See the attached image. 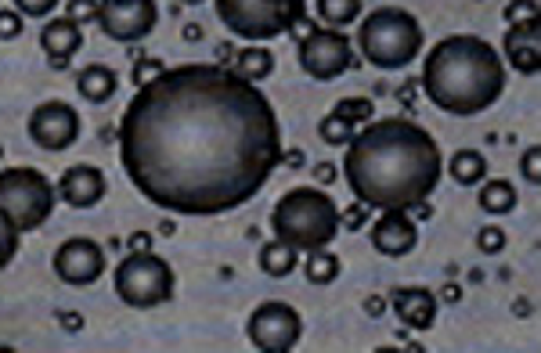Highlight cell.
<instances>
[{
    "label": "cell",
    "mask_w": 541,
    "mask_h": 353,
    "mask_svg": "<svg viewBox=\"0 0 541 353\" xmlns=\"http://www.w3.org/2000/svg\"><path fill=\"white\" fill-rule=\"evenodd\" d=\"M361 4L364 0H317V18L325 25H350L357 14H361Z\"/></svg>",
    "instance_id": "cell-25"
},
{
    "label": "cell",
    "mask_w": 541,
    "mask_h": 353,
    "mask_svg": "<svg viewBox=\"0 0 541 353\" xmlns=\"http://www.w3.org/2000/svg\"><path fill=\"white\" fill-rule=\"evenodd\" d=\"M523 176H527L530 184L541 180V148H537V144H530V148L523 151Z\"/></svg>",
    "instance_id": "cell-34"
},
{
    "label": "cell",
    "mask_w": 541,
    "mask_h": 353,
    "mask_svg": "<svg viewBox=\"0 0 541 353\" xmlns=\"http://www.w3.org/2000/svg\"><path fill=\"white\" fill-rule=\"evenodd\" d=\"M303 274L310 285H332L339 277V256H332L328 249H314L303 259Z\"/></svg>",
    "instance_id": "cell-24"
},
{
    "label": "cell",
    "mask_w": 541,
    "mask_h": 353,
    "mask_svg": "<svg viewBox=\"0 0 541 353\" xmlns=\"http://www.w3.org/2000/svg\"><path fill=\"white\" fill-rule=\"evenodd\" d=\"M115 86H119V76L108 68V65H87V68H79L76 72V90L90 101V104H105L112 94H115Z\"/></svg>",
    "instance_id": "cell-19"
},
{
    "label": "cell",
    "mask_w": 541,
    "mask_h": 353,
    "mask_svg": "<svg viewBox=\"0 0 541 353\" xmlns=\"http://www.w3.org/2000/svg\"><path fill=\"white\" fill-rule=\"evenodd\" d=\"M58 195H61L72 209H90V205H97L101 195H105V173H101L97 166H90V162H76V166H69V169L61 173Z\"/></svg>",
    "instance_id": "cell-15"
},
{
    "label": "cell",
    "mask_w": 541,
    "mask_h": 353,
    "mask_svg": "<svg viewBox=\"0 0 541 353\" xmlns=\"http://www.w3.org/2000/svg\"><path fill=\"white\" fill-rule=\"evenodd\" d=\"M234 72L245 76L249 83H260V79H267L274 72V54L267 47H260V43H249L245 50L234 54Z\"/></svg>",
    "instance_id": "cell-21"
},
{
    "label": "cell",
    "mask_w": 541,
    "mask_h": 353,
    "mask_svg": "<svg viewBox=\"0 0 541 353\" xmlns=\"http://www.w3.org/2000/svg\"><path fill=\"white\" fill-rule=\"evenodd\" d=\"M343 173L364 209H415L436 191L444 155L426 126L386 115L350 137Z\"/></svg>",
    "instance_id": "cell-2"
},
{
    "label": "cell",
    "mask_w": 541,
    "mask_h": 353,
    "mask_svg": "<svg viewBox=\"0 0 541 353\" xmlns=\"http://www.w3.org/2000/svg\"><path fill=\"white\" fill-rule=\"evenodd\" d=\"M390 306H393V313L404 321V328H411V331H429L433 321H436V295H433L429 288H422V285L393 288Z\"/></svg>",
    "instance_id": "cell-17"
},
{
    "label": "cell",
    "mask_w": 541,
    "mask_h": 353,
    "mask_svg": "<svg viewBox=\"0 0 541 353\" xmlns=\"http://www.w3.org/2000/svg\"><path fill=\"white\" fill-rule=\"evenodd\" d=\"M0 158H4V144H0Z\"/></svg>",
    "instance_id": "cell-44"
},
{
    "label": "cell",
    "mask_w": 541,
    "mask_h": 353,
    "mask_svg": "<svg viewBox=\"0 0 541 353\" xmlns=\"http://www.w3.org/2000/svg\"><path fill=\"white\" fill-rule=\"evenodd\" d=\"M339 220H346V227H361V223H364V205H361V202H357V205H350V209H346V216L339 213Z\"/></svg>",
    "instance_id": "cell-36"
},
{
    "label": "cell",
    "mask_w": 541,
    "mask_h": 353,
    "mask_svg": "<svg viewBox=\"0 0 541 353\" xmlns=\"http://www.w3.org/2000/svg\"><path fill=\"white\" fill-rule=\"evenodd\" d=\"M65 14L83 25V22L97 18V0H69V4H65Z\"/></svg>",
    "instance_id": "cell-33"
},
{
    "label": "cell",
    "mask_w": 541,
    "mask_h": 353,
    "mask_svg": "<svg viewBox=\"0 0 541 353\" xmlns=\"http://www.w3.org/2000/svg\"><path fill=\"white\" fill-rule=\"evenodd\" d=\"M357 43H361V54L375 65V68H404L411 65L418 54H422V25L411 11L404 7H379L371 11L361 29H357Z\"/></svg>",
    "instance_id": "cell-5"
},
{
    "label": "cell",
    "mask_w": 541,
    "mask_h": 353,
    "mask_svg": "<svg viewBox=\"0 0 541 353\" xmlns=\"http://www.w3.org/2000/svg\"><path fill=\"white\" fill-rule=\"evenodd\" d=\"M180 4H202V0H180Z\"/></svg>",
    "instance_id": "cell-43"
},
{
    "label": "cell",
    "mask_w": 541,
    "mask_h": 353,
    "mask_svg": "<svg viewBox=\"0 0 541 353\" xmlns=\"http://www.w3.org/2000/svg\"><path fill=\"white\" fill-rule=\"evenodd\" d=\"M162 72H166V61H162V58H137L133 68H130V79H133V86H144V83H151V79L162 76Z\"/></svg>",
    "instance_id": "cell-29"
},
{
    "label": "cell",
    "mask_w": 541,
    "mask_h": 353,
    "mask_svg": "<svg viewBox=\"0 0 541 353\" xmlns=\"http://www.w3.org/2000/svg\"><path fill=\"white\" fill-rule=\"evenodd\" d=\"M418 245V223L408 209H382L371 227V249L386 259H400Z\"/></svg>",
    "instance_id": "cell-14"
},
{
    "label": "cell",
    "mask_w": 541,
    "mask_h": 353,
    "mask_svg": "<svg viewBox=\"0 0 541 353\" xmlns=\"http://www.w3.org/2000/svg\"><path fill=\"white\" fill-rule=\"evenodd\" d=\"M18 32H22V14H18L14 7H11V11L4 7V11H0V40H14Z\"/></svg>",
    "instance_id": "cell-35"
},
{
    "label": "cell",
    "mask_w": 541,
    "mask_h": 353,
    "mask_svg": "<svg viewBox=\"0 0 541 353\" xmlns=\"http://www.w3.org/2000/svg\"><path fill=\"white\" fill-rule=\"evenodd\" d=\"M476 249H480L483 256H498V252L505 249V231L494 227V223H491V227H480V231H476Z\"/></svg>",
    "instance_id": "cell-30"
},
{
    "label": "cell",
    "mask_w": 541,
    "mask_h": 353,
    "mask_svg": "<svg viewBox=\"0 0 541 353\" xmlns=\"http://www.w3.org/2000/svg\"><path fill=\"white\" fill-rule=\"evenodd\" d=\"M299 65L310 79L328 83L353 65V47H350L346 32H339V29L307 25V32L299 40Z\"/></svg>",
    "instance_id": "cell-10"
},
{
    "label": "cell",
    "mask_w": 541,
    "mask_h": 353,
    "mask_svg": "<svg viewBox=\"0 0 541 353\" xmlns=\"http://www.w3.org/2000/svg\"><path fill=\"white\" fill-rule=\"evenodd\" d=\"M11 4L22 18H47L58 7V0H11Z\"/></svg>",
    "instance_id": "cell-32"
},
{
    "label": "cell",
    "mask_w": 541,
    "mask_h": 353,
    "mask_svg": "<svg viewBox=\"0 0 541 353\" xmlns=\"http://www.w3.org/2000/svg\"><path fill=\"white\" fill-rule=\"evenodd\" d=\"M458 295H462V288H458V285H444V299L458 303Z\"/></svg>",
    "instance_id": "cell-42"
},
{
    "label": "cell",
    "mask_w": 541,
    "mask_h": 353,
    "mask_svg": "<svg viewBox=\"0 0 541 353\" xmlns=\"http://www.w3.org/2000/svg\"><path fill=\"white\" fill-rule=\"evenodd\" d=\"M18 238H22V231L0 213V270L14 259V252H18Z\"/></svg>",
    "instance_id": "cell-28"
},
{
    "label": "cell",
    "mask_w": 541,
    "mask_h": 353,
    "mask_svg": "<svg viewBox=\"0 0 541 353\" xmlns=\"http://www.w3.org/2000/svg\"><path fill=\"white\" fill-rule=\"evenodd\" d=\"M382 310H386V299H382V295H368V299H364V313H368V317H379Z\"/></svg>",
    "instance_id": "cell-38"
},
{
    "label": "cell",
    "mask_w": 541,
    "mask_h": 353,
    "mask_svg": "<svg viewBox=\"0 0 541 353\" xmlns=\"http://www.w3.org/2000/svg\"><path fill=\"white\" fill-rule=\"evenodd\" d=\"M505 58L512 61V68L519 76H537L541 68V32H537V18L530 22H516L505 32Z\"/></svg>",
    "instance_id": "cell-16"
},
{
    "label": "cell",
    "mask_w": 541,
    "mask_h": 353,
    "mask_svg": "<svg viewBox=\"0 0 541 353\" xmlns=\"http://www.w3.org/2000/svg\"><path fill=\"white\" fill-rule=\"evenodd\" d=\"M296 263H299V252L292 245H285L278 238L267 241V245H260V270L267 277H289L296 270Z\"/></svg>",
    "instance_id": "cell-20"
},
{
    "label": "cell",
    "mask_w": 541,
    "mask_h": 353,
    "mask_svg": "<svg viewBox=\"0 0 541 353\" xmlns=\"http://www.w3.org/2000/svg\"><path fill=\"white\" fill-rule=\"evenodd\" d=\"M159 22L155 0H97V25L119 43L144 40Z\"/></svg>",
    "instance_id": "cell-11"
},
{
    "label": "cell",
    "mask_w": 541,
    "mask_h": 353,
    "mask_svg": "<svg viewBox=\"0 0 541 353\" xmlns=\"http://www.w3.org/2000/svg\"><path fill=\"white\" fill-rule=\"evenodd\" d=\"M198 36H202V25H198V22H188V25H184V40H198Z\"/></svg>",
    "instance_id": "cell-41"
},
{
    "label": "cell",
    "mask_w": 541,
    "mask_h": 353,
    "mask_svg": "<svg viewBox=\"0 0 541 353\" xmlns=\"http://www.w3.org/2000/svg\"><path fill=\"white\" fill-rule=\"evenodd\" d=\"M270 231L296 252L328 249L339 234V205L317 187H292L274 202Z\"/></svg>",
    "instance_id": "cell-4"
},
{
    "label": "cell",
    "mask_w": 541,
    "mask_h": 353,
    "mask_svg": "<svg viewBox=\"0 0 541 353\" xmlns=\"http://www.w3.org/2000/svg\"><path fill=\"white\" fill-rule=\"evenodd\" d=\"M245 335L260 353H292L303 335V317L296 306L281 299H267L249 313Z\"/></svg>",
    "instance_id": "cell-9"
},
{
    "label": "cell",
    "mask_w": 541,
    "mask_h": 353,
    "mask_svg": "<svg viewBox=\"0 0 541 353\" xmlns=\"http://www.w3.org/2000/svg\"><path fill=\"white\" fill-rule=\"evenodd\" d=\"M40 47H43V54L50 58L54 68H65V65L72 61V54L83 47V29H79V22H72L69 14L50 18V22L40 29Z\"/></svg>",
    "instance_id": "cell-18"
},
{
    "label": "cell",
    "mask_w": 541,
    "mask_h": 353,
    "mask_svg": "<svg viewBox=\"0 0 541 353\" xmlns=\"http://www.w3.org/2000/svg\"><path fill=\"white\" fill-rule=\"evenodd\" d=\"M530 18H537V0H509V7H505V22L509 25L530 22Z\"/></svg>",
    "instance_id": "cell-31"
},
{
    "label": "cell",
    "mask_w": 541,
    "mask_h": 353,
    "mask_svg": "<svg viewBox=\"0 0 541 353\" xmlns=\"http://www.w3.org/2000/svg\"><path fill=\"white\" fill-rule=\"evenodd\" d=\"M314 176H317L321 184H332V180H335V166H332V162H317V169H314Z\"/></svg>",
    "instance_id": "cell-39"
},
{
    "label": "cell",
    "mask_w": 541,
    "mask_h": 353,
    "mask_svg": "<svg viewBox=\"0 0 541 353\" xmlns=\"http://www.w3.org/2000/svg\"><path fill=\"white\" fill-rule=\"evenodd\" d=\"M501 90L505 65L483 36H444L422 61V94L447 115H480L501 97Z\"/></svg>",
    "instance_id": "cell-3"
},
{
    "label": "cell",
    "mask_w": 541,
    "mask_h": 353,
    "mask_svg": "<svg viewBox=\"0 0 541 353\" xmlns=\"http://www.w3.org/2000/svg\"><path fill=\"white\" fill-rule=\"evenodd\" d=\"M54 274L65 281V285H94L101 274H105V249L90 238H65L58 249H54Z\"/></svg>",
    "instance_id": "cell-13"
},
{
    "label": "cell",
    "mask_w": 541,
    "mask_h": 353,
    "mask_svg": "<svg viewBox=\"0 0 541 353\" xmlns=\"http://www.w3.org/2000/svg\"><path fill=\"white\" fill-rule=\"evenodd\" d=\"M447 173L462 184V187H469V184H480L483 176H487V158L476 151V148H462V151H454L451 155V162H447Z\"/></svg>",
    "instance_id": "cell-22"
},
{
    "label": "cell",
    "mask_w": 541,
    "mask_h": 353,
    "mask_svg": "<svg viewBox=\"0 0 541 353\" xmlns=\"http://www.w3.org/2000/svg\"><path fill=\"white\" fill-rule=\"evenodd\" d=\"M54 209V184L32 166L0 169V213L18 231H36Z\"/></svg>",
    "instance_id": "cell-8"
},
{
    "label": "cell",
    "mask_w": 541,
    "mask_h": 353,
    "mask_svg": "<svg viewBox=\"0 0 541 353\" xmlns=\"http://www.w3.org/2000/svg\"><path fill=\"white\" fill-rule=\"evenodd\" d=\"M29 140L43 151H65L79 137V112L69 101H43L29 115Z\"/></svg>",
    "instance_id": "cell-12"
},
{
    "label": "cell",
    "mask_w": 541,
    "mask_h": 353,
    "mask_svg": "<svg viewBox=\"0 0 541 353\" xmlns=\"http://www.w3.org/2000/svg\"><path fill=\"white\" fill-rule=\"evenodd\" d=\"M61 328H69V331H79V328H83L79 313H76V310H65V313H61Z\"/></svg>",
    "instance_id": "cell-40"
},
{
    "label": "cell",
    "mask_w": 541,
    "mask_h": 353,
    "mask_svg": "<svg viewBox=\"0 0 541 353\" xmlns=\"http://www.w3.org/2000/svg\"><path fill=\"white\" fill-rule=\"evenodd\" d=\"M480 205L487 213H494V216H505V213L516 209V187L509 180H487L480 187Z\"/></svg>",
    "instance_id": "cell-23"
},
{
    "label": "cell",
    "mask_w": 541,
    "mask_h": 353,
    "mask_svg": "<svg viewBox=\"0 0 541 353\" xmlns=\"http://www.w3.org/2000/svg\"><path fill=\"white\" fill-rule=\"evenodd\" d=\"M317 137H321L325 144H335V148L343 144V148H346V144H350V137H353V126H350V122H343L339 115H332V112H328V115L317 122Z\"/></svg>",
    "instance_id": "cell-27"
},
{
    "label": "cell",
    "mask_w": 541,
    "mask_h": 353,
    "mask_svg": "<svg viewBox=\"0 0 541 353\" xmlns=\"http://www.w3.org/2000/svg\"><path fill=\"white\" fill-rule=\"evenodd\" d=\"M119 162L144 202L180 216L245 205L281 162L267 94L227 65H177L137 86L119 115Z\"/></svg>",
    "instance_id": "cell-1"
},
{
    "label": "cell",
    "mask_w": 541,
    "mask_h": 353,
    "mask_svg": "<svg viewBox=\"0 0 541 353\" xmlns=\"http://www.w3.org/2000/svg\"><path fill=\"white\" fill-rule=\"evenodd\" d=\"M213 4L216 18L249 43L296 32L307 22V0H213Z\"/></svg>",
    "instance_id": "cell-6"
},
{
    "label": "cell",
    "mask_w": 541,
    "mask_h": 353,
    "mask_svg": "<svg viewBox=\"0 0 541 353\" xmlns=\"http://www.w3.org/2000/svg\"><path fill=\"white\" fill-rule=\"evenodd\" d=\"M130 249H133V252H148V249H151V234H148V231L130 234Z\"/></svg>",
    "instance_id": "cell-37"
},
{
    "label": "cell",
    "mask_w": 541,
    "mask_h": 353,
    "mask_svg": "<svg viewBox=\"0 0 541 353\" xmlns=\"http://www.w3.org/2000/svg\"><path fill=\"white\" fill-rule=\"evenodd\" d=\"M112 285H115V295L126 306L151 310V306H162V303L173 299L177 277H173V267L148 249V252H130L126 259H119Z\"/></svg>",
    "instance_id": "cell-7"
},
{
    "label": "cell",
    "mask_w": 541,
    "mask_h": 353,
    "mask_svg": "<svg viewBox=\"0 0 541 353\" xmlns=\"http://www.w3.org/2000/svg\"><path fill=\"white\" fill-rule=\"evenodd\" d=\"M332 115H339L350 126H361V122H371L375 104H371V97H343V101H335Z\"/></svg>",
    "instance_id": "cell-26"
}]
</instances>
